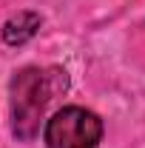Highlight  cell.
Here are the masks:
<instances>
[{
	"label": "cell",
	"mask_w": 145,
	"mask_h": 148,
	"mask_svg": "<svg viewBox=\"0 0 145 148\" xmlns=\"http://www.w3.org/2000/svg\"><path fill=\"white\" fill-rule=\"evenodd\" d=\"M40 29V14L37 12H17L3 23V40L9 46H23L37 34Z\"/></svg>",
	"instance_id": "cell-3"
},
{
	"label": "cell",
	"mask_w": 145,
	"mask_h": 148,
	"mask_svg": "<svg viewBox=\"0 0 145 148\" xmlns=\"http://www.w3.org/2000/svg\"><path fill=\"white\" fill-rule=\"evenodd\" d=\"M54 88L49 86V74L40 69H23L12 80V117L14 134L20 140H31L40 128V117L49 106Z\"/></svg>",
	"instance_id": "cell-1"
},
{
	"label": "cell",
	"mask_w": 145,
	"mask_h": 148,
	"mask_svg": "<svg viewBox=\"0 0 145 148\" xmlns=\"http://www.w3.org/2000/svg\"><path fill=\"white\" fill-rule=\"evenodd\" d=\"M100 137H103L100 117L80 106H66L46 123L49 148H97Z\"/></svg>",
	"instance_id": "cell-2"
}]
</instances>
